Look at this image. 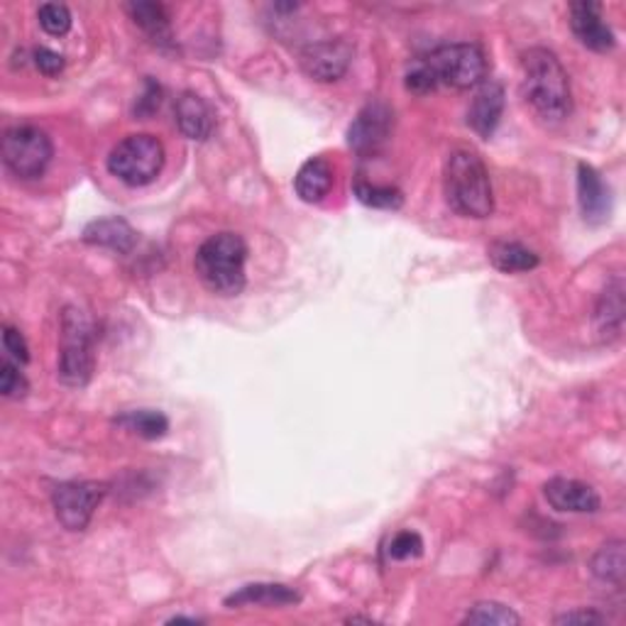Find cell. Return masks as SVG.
<instances>
[{
	"instance_id": "4316f807",
	"label": "cell",
	"mask_w": 626,
	"mask_h": 626,
	"mask_svg": "<svg viewBox=\"0 0 626 626\" xmlns=\"http://www.w3.org/2000/svg\"><path fill=\"white\" fill-rule=\"evenodd\" d=\"M29 392V382L27 377L20 372L17 365L13 362H0V394L5 399H23Z\"/></svg>"
},
{
	"instance_id": "4dcf8cb0",
	"label": "cell",
	"mask_w": 626,
	"mask_h": 626,
	"mask_svg": "<svg viewBox=\"0 0 626 626\" xmlns=\"http://www.w3.org/2000/svg\"><path fill=\"white\" fill-rule=\"evenodd\" d=\"M159 100H161V88L155 84V81H147L145 94L140 96L135 104V116H145V118L153 116L159 108Z\"/></svg>"
},
{
	"instance_id": "277c9868",
	"label": "cell",
	"mask_w": 626,
	"mask_h": 626,
	"mask_svg": "<svg viewBox=\"0 0 626 626\" xmlns=\"http://www.w3.org/2000/svg\"><path fill=\"white\" fill-rule=\"evenodd\" d=\"M426 72L433 91L438 86H450L458 91L480 86L487 76V59L478 45L456 43L433 49L429 57L419 59Z\"/></svg>"
},
{
	"instance_id": "5bb4252c",
	"label": "cell",
	"mask_w": 626,
	"mask_h": 626,
	"mask_svg": "<svg viewBox=\"0 0 626 626\" xmlns=\"http://www.w3.org/2000/svg\"><path fill=\"white\" fill-rule=\"evenodd\" d=\"M504 113V88L497 81H482L474 91V98L468 108V125L482 140H490L497 130Z\"/></svg>"
},
{
	"instance_id": "8992f818",
	"label": "cell",
	"mask_w": 626,
	"mask_h": 626,
	"mask_svg": "<svg viewBox=\"0 0 626 626\" xmlns=\"http://www.w3.org/2000/svg\"><path fill=\"white\" fill-rule=\"evenodd\" d=\"M57 370L67 387H86L94 377V330L84 313L76 309H67L62 316V356Z\"/></svg>"
},
{
	"instance_id": "ffe728a7",
	"label": "cell",
	"mask_w": 626,
	"mask_h": 626,
	"mask_svg": "<svg viewBox=\"0 0 626 626\" xmlns=\"http://www.w3.org/2000/svg\"><path fill=\"white\" fill-rule=\"evenodd\" d=\"M128 15L133 17V23L143 29V33L149 37V43L157 47H169L171 39V23L165 5L159 3H130L125 5Z\"/></svg>"
},
{
	"instance_id": "cb8c5ba5",
	"label": "cell",
	"mask_w": 626,
	"mask_h": 626,
	"mask_svg": "<svg viewBox=\"0 0 626 626\" xmlns=\"http://www.w3.org/2000/svg\"><path fill=\"white\" fill-rule=\"evenodd\" d=\"M462 624H492V626H517L521 624V617L511 607L502 602H478L466 614Z\"/></svg>"
},
{
	"instance_id": "44dd1931",
	"label": "cell",
	"mask_w": 626,
	"mask_h": 626,
	"mask_svg": "<svg viewBox=\"0 0 626 626\" xmlns=\"http://www.w3.org/2000/svg\"><path fill=\"white\" fill-rule=\"evenodd\" d=\"M590 570L594 578L600 582L607 585H617L622 588L624 578H626V551H624V541L614 539L607 541L604 546L598 549V553L592 555L590 561Z\"/></svg>"
},
{
	"instance_id": "30bf717a",
	"label": "cell",
	"mask_w": 626,
	"mask_h": 626,
	"mask_svg": "<svg viewBox=\"0 0 626 626\" xmlns=\"http://www.w3.org/2000/svg\"><path fill=\"white\" fill-rule=\"evenodd\" d=\"M352 64V47L342 39H323V43L309 45L301 52V69L321 84H330L348 74Z\"/></svg>"
},
{
	"instance_id": "3957f363",
	"label": "cell",
	"mask_w": 626,
	"mask_h": 626,
	"mask_svg": "<svg viewBox=\"0 0 626 626\" xmlns=\"http://www.w3.org/2000/svg\"><path fill=\"white\" fill-rule=\"evenodd\" d=\"M248 242L238 233H216L196 250V275L218 297H238L245 289Z\"/></svg>"
},
{
	"instance_id": "d4e9b609",
	"label": "cell",
	"mask_w": 626,
	"mask_h": 626,
	"mask_svg": "<svg viewBox=\"0 0 626 626\" xmlns=\"http://www.w3.org/2000/svg\"><path fill=\"white\" fill-rule=\"evenodd\" d=\"M356 196L370 208L397 210L404 204V196L397 186H377V184H365V181L356 184Z\"/></svg>"
},
{
	"instance_id": "9a60e30c",
	"label": "cell",
	"mask_w": 626,
	"mask_h": 626,
	"mask_svg": "<svg viewBox=\"0 0 626 626\" xmlns=\"http://www.w3.org/2000/svg\"><path fill=\"white\" fill-rule=\"evenodd\" d=\"M174 120H177V128L181 130V135L194 140V143H204V140L210 137L216 128V116L210 106L206 104L204 98L198 94H181L177 98V106H174Z\"/></svg>"
},
{
	"instance_id": "ac0fdd59",
	"label": "cell",
	"mask_w": 626,
	"mask_h": 626,
	"mask_svg": "<svg viewBox=\"0 0 626 626\" xmlns=\"http://www.w3.org/2000/svg\"><path fill=\"white\" fill-rule=\"evenodd\" d=\"M84 240L88 245L108 248L113 252H130L135 248V230L130 228L128 220L123 218H100L88 224L84 230Z\"/></svg>"
},
{
	"instance_id": "2e32d148",
	"label": "cell",
	"mask_w": 626,
	"mask_h": 626,
	"mask_svg": "<svg viewBox=\"0 0 626 626\" xmlns=\"http://www.w3.org/2000/svg\"><path fill=\"white\" fill-rule=\"evenodd\" d=\"M299 602L301 594L289 585L255 582L228 594L226 607H291Z\"/></svg>"
},
{
	"instance_id": "52a82bcc",
	"label": "cell",
	"mask_w": 626,
	"mask_h": 626,
	"mask_svg": "<svg viewBox=\"0 0 626 626\" xmlns=\"http://www.w3.org/2000/svg\"><path fill=\"white\" fill-rule=\"evenodd\" d=\"M5 167L20 179H39L55 155V145L45 130L35 125L8 128L0 143Z\"/></svg>"
},
{
	"instance_id": "5b68a950",
	"label": "cell",
	"mask_w": 626,
	"mask_h": 626,
	"mask_svg": "<svg viewBox=\"0 0 626 626\" xmlns=\"http://www.w3.org/2000/svg\"><path fill=\"white\" fill-rule=\"evenodd\" d=\"M165 167V145L155 135H128L110 149L108 171L128 186H147Z\"/></svg>"
},
{
	"instance_id": "484cf974",
	"label": "cell",
	"mask_w": 626,
	"mask_h": 626,
	"mask_svg": "<svg viewBox=\"0 0 626 626\" xmlns=\"http://www.w3.org/2000/svg\"><path fill=\"white\" fill-rule=\"evenodd\" d=\"M39 27L52 37H64L72 29V13L62 3H45L37 10Z\"/></svg>"
},
{
	"instance_id": "4fadbf2b",
	"label": "cell",
	"mask_w": 626,
	"mask_h": 626,
	"mask_svg": "<svg viewBox=\"0 0 626 626\" xmlns=\"http://www.w3.org/2000/svg\"><path fill=\"white\" fill-rule=\"evenodd\" d=\"M578 204L588 224H604L612 214V191L600 171L590 165H578Z\"/></svg>"
},
{
	"instance_id": "83f0119b",
	"label": "cell",
	"mask_w": 626,
	"mask_h": 626,
	"mask_svg": "<svg viewBox=\"0 0 626 626\" xmlns=\"http://www.w3.org/2000/svg\"><path fill=\"white\" fill-rule=\"evenodd\" d=\"M389 558L392 561H409V558H419L423 553V539L417 531H399L397 537L389 543Z\"/></svg>"
},
{
	"instance_id": "d6986e66",
	"label": "cell",
	"mask_w": 626,
	"mask_h": 626,
	"mask_svg": "<svg viewBox=\"0 0 626 626\" xmlns=\"http://www.w3.org/2000/svg\"><path fill=\"white\" fill-rule=\"evenodd\" d=\"M297 194L306 204H318L328 196L333 186V167L323 157H311L301 165L299 174L294 179Z\"/></svg>"
},
{
	"instance_id": "7402d4cb",
	"label": "cell",
	"mask_w": 626,
	"mask_h": 626,
	"mask_svg": "<svg viewBox=\"0 0 626 626\" xmlns=\"http://www.w3.org/2000/svg\"><path fill=\"white\" fill-rule=\"evenodd\" d=\"M490 262L494 269L504 272V275H519V272H531L539 267V255L533 250H529L521 242H494L490 248Z\"/></svg>"
},
{
	"instance_id": "8fae6325",
	"label": "cell",
	"mask_w": 626,
	"mask_h": 626,
	"mask_svg": "<svg viewBox=\"0 0 626 626\" xmlns=\"http://www.w3.org/2000/svg\"><path fill=\"white\" fill-rule=\"evenodd\" d=\"M570 29L578 37V43L592 49V52H610L617 43L612 27L604 23L602 5L590 3V0H580V3L570 5Z\"/></svg>"
},
{
	"instance_id": "9c48e42d",
	"label": "cell",
	"mask_w": 626,
	"mask_h": 626,
	"mask_svg": "<svg viewBox=\"0 0 626 626\" xmlns=\"http://www.w3.org/2000/svg\"><path fill=\"white\" fill-rule=\"evenodd\" d=\"M392 108L375 100V104H368L362 108L358 118L352 120V125L348 128V145L350 149H356L358 155H375L387 145V140L392 137Z\"/></svg>"
},
{
	"instance_id": "1f68e13d",
	"label": "cell",
	"mask_w": 626,
	"mask_h": 626,
	"mask_svg": "<svg viewBox=\"0 0 626 626\" xmlns=\"http://www.w3.org/2000/svg\"><path fill=\"white\" fill-rule=\"evenodd\" d=\"M604 622H607V617L594 610H575L555 617V624H604Z\"/></svg>"
},
{
	"instance_id": "7a4b0ae2",
	"label": "cell",
	"mask_w": 626,
	"mask_h": 626,
	"mask_svg": "<svg viewBox=\"0 0 626 626\" xmlns=\"http://www.w3.org/2000/svg\"><path fill=\"white\" fill-rule=\"evenodd\" d=\"M443 191L448 206L462 218H487L494 210L492 179L480 155L472 149H453L443 167Z\"/></svg>"
},
{
	"instance_id": "6da1fadb",
	"label": "cell",
	"mask_w": 626,
	"mask_h": 626,
	"mask_svg": "<svg viewBox=\"0 0 626 626\" xmlns=\"http://www.w3.org/2000/svg\"><path fill=\"white\" fill-rule=\"evenodd\" d=\"M521 96L543 123H561L570 116V79L561 59L546 47H531L521 57Z\"/></svg>"
},
{
	"instance_id": "f1b7e54d",
	"label": "cell",
	"mask_w": 626,
	"mask_h": 626,
	"mask_svg": "<svg viewBox=\"0 0 626 626\" xmlns=\"http://www.w3.org/2000/svg\"><path fill=\"white\" fill-rule=\"evenodd\" d=\"M3 348L10 358H13L15 362H20V365H25V362L29 360V348H27V340L23 333H20L17 328L13 326H5L3 328Z\"/></svg>"
},
{
	"instance_id": "603a6c76",
	"label": "cell",
	"mask_w": 626,
	"mask_h": 626,
	"mask_svg": "<svg viewBox=\"0 0 626 626\" xmlns=\"http://www.w3.org/2000/svg\"><path fill=\"white\" fill-rule=\"evenodd\" d=\"M118 426H123L130 433H137L140 438L157 441L161 436H167L169 431V419L161 411L153 409H137V411H125L116 419Z\"/></svg>"
},
{
	"instance_id": "e0dca14e",
	"label": "cell",
	"mask_w": 626,
	"mask_h": 626,
	"mask_svg": "<svg viewBox=\"0 0 626 626\" xmlns=\"http://www.w3.org/2000/svg\"><path fill=\"white\" fill-rule=\"evenodd\" d=\"M594 326L604 340H617L624 328V279L617 275L602 289L594 306Z\"/></svg>"
},
{
	"instance_id": "ba28073f",
	"label": "cell",
	"mask_w": 626,
	"mask_h": 626,
	"mask_svg": "<svg viewBox=\"0 0 626 626\" xmlns=\"http://www.w3.org/2000/svg\"><path fill=\"white\" fill-rule=\"evenodd\" d=\"M106 497V484L100 482H62L52 492V507L57 521L67 531H84L98 504Z\"/></svg>"
},
{
	"instance_id": "d6a6232c",
	"label": "cell",
	"mask_w": 626,
	"mask_h": 626,
	"mask_svg": "<svg viewBox=\"0 0 626 626\" xmlns=\"http://www.w3.org/2000/svg\"><path fill=\"white\" fill-rule=\"evenodd\" d=\"M181 622H189V624H198L201 619H196V617H174V619H169V624H181Z\"/></svg>"
},
{
	"instance_id": "7c38bea8",
	"label": "cell",
	"mask_w": 626,
	"mask_h": 626,
	"mask_svg": "<svg viewBox=\"0 0 626 626\" xmlns=\"http://www.w3.org/2000/svg\"><path fill=\"white\" fill-rule=\"evenodd\" d=\"M543 497L555 511L570 514H594L600 509V494L590 484L568 478H553L543 484Z\"/></svg>"
},
{
	"instance_id": "f546056e",
	"label": "cell",
	"mask_w": 626,
	"mask_h": 626,
	"mask_svg": "<svg viewBox=\"0 0 626 626\" xmlns=\"http://www.w3.org/2000/svg\"><path fill=\"white\" fill-rule=\"evenodd\" d=\"M35 67L45 76H57L64 69V57L55 52V49H49V47H37L35 49Z\"/></svg>"
}]
</instances>
